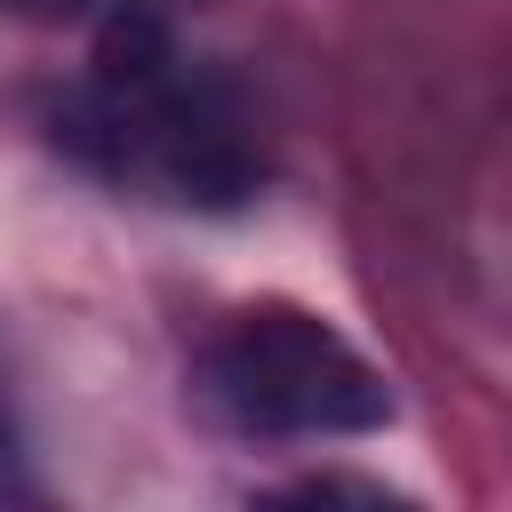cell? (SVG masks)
I'll use <instances>...</instances> for the list:
<instances>
[{
  "label": "cell",
  "instance_id": "6da1fadb",
  "mask_svg": "<svg viewBox=\"0 0 512 512\" xmlns=\"http://www.w3.org/2000/svg\"><path fill=\"white\" fill-rule=\"evenodd\" d=\"M64 144L88 168L144 184L176 208H240L264 176L256 144L240 136L224 96L192 80V64L176 56L152 8H120L104 24L96 72L64 104Z\"/></svg>",
  "mask_w": 512,
  "mask_h": 512
},
{
  "label": "cell",
  "instance_id": "7a4b0ae2",
  "mask_svg": "<svg viewBox=\"0 0 512 512\" xmlns=\"http://www.w3.org/2000/svg\"><path fill=\"white\" fill-rule=\"evenodd\" d=\"M192 400L240 440H336L392 424L384 376L304 304H240L200 344Z\"/></svg>",
  "mask_w": 512,
  "mask_h": 512
},
{
  "label": "cell",
  "instance_id": "3957f363",
  "mask_svg": "<svg viewBox=\"0 0 512 512\" xmlns=\"http://www.w3.org/2000/svg\"><path fill=\"white\" fill-rule=\"evenodd\" d=\"M0 488H16V432H8V408H0Z\"/></svg>",
  "mask_w": 512,
  "mask_h": 512
}]
</instances>
